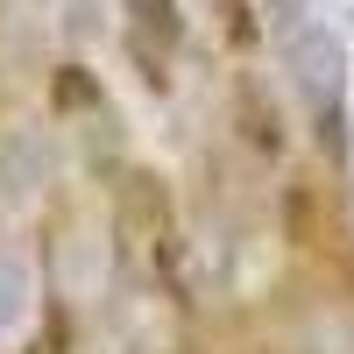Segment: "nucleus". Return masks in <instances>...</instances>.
Returning <instances> with one entry per match:
<instances>
[{
  "label": "nucleus",
  "mask_w": 354,
  "mask_h": 354,
  "mask_svg": "<svg viewBox=\"0 0 354 354\" xmlns=\"http://www.w3.org/2000/svg\"><path fill=\"white\" fill-rule=\"evenodd\" d=\"M93 100H100V85L85 78L78 64H64V71H57V106H93Z\"/></svg>",
  "instance_id": "nucleus-5"
},
{
  "label": "nucleus",
  "mask_w": 354,
  "mask_h": 354,
  "mask_svg": "<svg viewBox=\"0 0 354 354\" xmlns=\"http://www.w3.org/2000/svg\"><path fill=\"white\" fill-rule=\"evenodd\" d=\"M121 213H128V227L142 234V241H163V234H170V192L156 185L149 170H128L121 177Z\"/></svg>",
  "instance_id": "nucleus-1"
},
{
  "label": "nucleus",
  "mask_w": 354,
  "mask_h": 354,
  "mask_svg": "<svg viewBox=\"0 0 354 354\" xmlns=\"http://www.w3.org/2000/svg\"><path fill=\"white\" fill-rule=\"evenodd\" d=\"M142 28H156L163 43H177V0H128Z\"/></svg>",
  "instance_id": "nucleus-4"
},
{
  "label": "nucleus",
  "mask_w": 354,
  "mask_h": 354,
  "mask_svg": "<svg viewBox=\"0 0 354 354\" xmlns=\"http://www.w3.org/2000/svg\"><path fill=\"white\" fill-rule=\"evenodd\" d=\"M319 248H333V262H340V277L354 283V234H319Z\"/></svg>",
  "instance_id": "nucleus-6"
},
{
  "label": "nucleus",
  "mask_w": 354,
  "mask_h": 354,
  "mask_svg": "<svg viewBox=\"0 0 354 354\" xmlns=\"http://www.w3.org/2000/svg\"><path fill=\"white\" fill-rule=\"evenodd\" d=\"M227 28H234V43H255V21H248V0H227Z\"/></svg>",
  "instance_id": "nucleus-7"
},
{
  "label": "nucleus",
  "mask_w": 354,
  "mask_h": 354,
  "mask_svg": "<svg viewBox=\"0 0 354 354\" xmlns=\"http://www.w3.org/2000/svg\"><path fill=\"white\" fill-rule=\"evenodd\" d=\"M283 227H290V241H305V248H319V234H326V220H319V205H312L305 185L283 192Z\"/></svg>",
  "instance_id": "nucleus-2"
},
{
  "label": "nucleus",
  "mask_w": 354,
  "mask_h": 354,
  "mask_svg": "<svg viewBox=\"0 0 354 354\" xmlns=\"http://www.w3.org/2000/svg\"><path fill=\"white\" fill-rule=\"evenodd\" d=\"M241 128H248V142H255V149H270V156H277L283 128H277V113H262V100H255V93H241Z\"/></svg>",
  "instance_id": "nucleus-3"
}]
</instances>
